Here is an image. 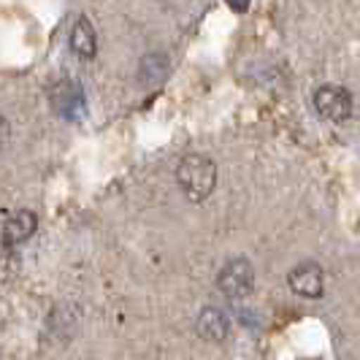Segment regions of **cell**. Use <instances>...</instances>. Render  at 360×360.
I'll return each instance as SVG.
<instances>
[{"instance_id":"cell-6","label":"cell","mask_w":360,"mask_h":360,"mask_svg":"<svg viewBox=\"0 0 360 360\" xmlns=\"http://www.w3.org/2000/svg\"><path fill=\"white\" fill-rule=\"evenodd\" d=\"M38 217L30 209H17V212H6L3 217V244L6 250L19 247L22 241H27L30 236L36 233Z\"/></svg>"},{"instance_id":"cell-2","label":"cell","mask_w":360,"mask_h":360,"mask_svg":"<svg viewBox=\"0 0 360 360\" xmlns=\"http://www.w3.org/2000/svg\"><path fill=\"white\" fill-rule=\"evenodd\" d=\"M217 288H219L222 295H228L231 301L247 298L255 290V266L247 257H233V260H228V263L219 269Z\"/></svg>"},{"instance_id":"cell-5","label":"cell","mask_w":360,"mask_h":360,"mask_svg":"<svg viewBox=\"0 0 360 360\" xmlns=\"http://www.w3.org/2000/svg\"><path fill=\"white\" fill-rule=\"evenodd\" d=\"M288 285L301 298H320L325 292V274L317 263H298L290 271Z\"/></svg>"},{"instance_id":"cell-8","label":"cell","mask_w":360,"mask_h":360,"mask_svg":"<svg viewBox=\"0 0 360 360\" xmlns=\"http://www.w3.org/2000/svg\"><path fill=\"white\" fill-rule=\"evenodd\" d=\"M71 49L76 57L82 60H92L98 54V36H95V27L87 17H79L71 30Z\"/></svg>"},{"instance_id":"cell-3","label":"cell","mask_w":360,"mask_h":360,"mask_svg":"<svg viewBox=\"0 0 360 360\" xmlns=\"http://www.w3.org/2000/svg\"><path fill=\"white\" fill-rule=\"evenodd\" d=\"M314 108L323 120H330V122H344L352 117V95L347 87L342 84H323L314 90Z\"/></svg>"},{"instance_id":"cell-1","label":"cell","mask_w":360,"mask_h":360,"mask_svg":"<svg viewBox=\"0 0 360 360\" xmlns=\"http://www.w3.org/2000/svg\"><path fill=\"white\" fill-rule=\"evenodd\" d=\"M176 181H179L184 198L193 203H203L217 187V165L206 155H184L176 165Z\"/></svg>"},{"instance_id":"cell-10","label":"cell","mask_w":360,"mask_h":360,"mask_svg":"<svg viewBox=\"0 0 360 360\" xmlns=\"http://www.w3.org/2000/svg\"><path fill=\"white\" fill-rule=\"evenodd\" d=\"M233 11H238V14H244V11H250V6H252V0H225Z\"/></svg>"},{"instance_id":"cell-4","label":"cell","mask_w":360,"mask_h":360,"mask_svg":"<svg viewBox=\"0 0 360 360\" xmlns=\"http://www.w3.org/2000/svg\"><path fill=\"white\" fill-rule=\"evenodd\" d=\"M52 106L63 120H71V122H82V120L87 117L84 90H82L79 82H73V79H63L60 84H54Z\"/></svg>"},{"instance_id":"cell-7","label":"cell","mask_w":360,"mask_h":360,"mask_svg":"<svg viewBox=\"0 0 360 360\" xmlns=\"http://www.w3.org/2000/svg\"><path fill=\"white\" fill-rule=\"evenodd\" d=\"M195 333L203 342H225L228 333H231V320H228V314L222 309H200L198 320H195Z\"/></svg>"},{"instance_id":"cell-9","label":"cell","mask_w":360,"mask_h":360,"mask_svg":"<svg viewBox=\"0 0 360 360\" xmlns=\"http://www.w3.org/2000/svg\"><path fill=\"white\" fill-rule=\"evenodd\" d=\"M171 71V63H168V57L160 52H152L141 57V63H139V82H141V87H160L162 82H165V76Z\"/></svg>"}]
</instances>
